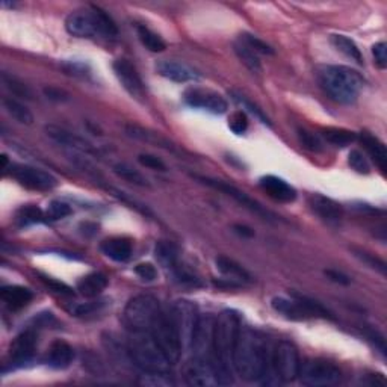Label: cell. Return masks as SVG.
I'll return each mask as SVG.
<instances>
[{"label":"cell","mask_w":387,"mask_h":387,"mask_svg":"<svg viewBox=\"0 0 387 387\" xmlns=\"http://www.w3.org/2000/svg\"><path fill=\"white\" fill-rule=\"evenodd\" d=\"M241 331V318L235 311H223L214 323V366L219 384L233 383V354Z\"/></svg>","instance_id":"obj_1"},{"label":"cell","mask_w":387,"mask_h":387,"mask_svg":"<svg viewBox=\"0 0 387 387\" xmlns=\"http://www.w3.org/2000/svg\"><path fill=\"white\" fill-rule=\"evenodd\" d=\"M267 345L263 339L251 328L239 331L233 354V369L246 381H258L267 372Z\"/></svg>","instance_id":"obj_2"},{"label":"cell","mask_w":387,"mask_h":387,"mask_svg":"<svg viewBox=\"0 0 387 387\" xmlns=\"http://www.w3.org/2000/svg\"><path fill=\"white\" fill-rule=\"evenodd\" d=\"M318 81L331 100L340 105H352L364 86L362 74L345 65H320Z\"/></svg>","instance_id":"obj_3"},{"label":"cell","mask_w":387,"mask_h":387,"mask_svg":"<svg viewBox=\"0 0 387 387\" xmlns=\"http://www.w3.org/2000/svg\"><path fill=\"white\" fill-rule=\"evenodd\" d=\"M65 29L76 38H115L118 28L115 21L98 6L76 9L65 18Z\"/></svg>","instance_id":"obj_4"},{"label":"cell","mask_w":387,"mask_h":387,"mask_svg":"<svg viewBox=\"0 0 387 387\" xmlns=\"http://www.w3.org/2000/svg\"><path fill=\"white\" fill-rule=\"evenodd\" d=\"M127 352L142 372H170L171 362L158 347L149 331H132Z\"/></svg>","instance_id":"obj_5"},{"label":"cell","mask_w":387,"mask_h":387,"mask_svg":"<svg viewBox=\"0 0 387 387\" xmlns=\"http://www.w3.org/2000/svg\"><path fill=\"white\" fill-rule=\"evenodd\" d=\"M271 307L279 315L289 320H307L313 318H328L331 319V313L327 308L319 304L318 301L311 300L307 296L292 295L291 298L286 296H275L271 301Z\"/></svg>","instance_id":"obj_6"},{"label":"cell","mask_w":387,"mask_h":387,"mask_svg":"<svg viewBox=\"0 0 387 387\" xmlns=\"http://www.w3.org/2000/svg\"><path fill=\"white\" fill-rule=\"evenodd\" d=\"M162 313L159 301L151 295H137L126 304L125 323L130 331H150Z\"/></svg>","instance_id":"obj_7"},{"label":"cell","mask_w":387,"mask_h":387,"mask_svg":"<svg viewBox=\"0 0 387 387\" xmlns=\"http://www.w3.org/2000/svg\"><path fill=\"white\" fill-rule=\"evenodd\" d=\"M298 379L304 386L328 387L340 383L342 372L335 363L323 359H308L301 363Z\"/></svg>","instance_id":"obj_8"},{"label":"cell","mask_w":387,"mask_h":387,"mask_svg":"<svg viewBox=\"0 0 387 387\" xmlns=\"http://www.w3.org/2000/svg\"><path fill=\"white\" fill-rule=\"evenodd\" d=\"M170 318L183 350H187L191 347L198 320L202 318L200 313H198L197 306L192 301L177 300L171 307Z\"/></svg>","instance_id":"obj_9"},{"label":"cell","mask_w":387,"mask_h":387,"mask_svg":"<svg viewBox=\"0 0 387 387\" xmlns=\"http://www.w3.org/2000/svg\"><path fill=\"white\" fill-rule=\"evenodd\" d=\"M149 333L151 335V337L156 342L165 356H167V359L171 362V364L180 360L183 347L180 344L179 336H177V331L171 323L170 315H165L162 312L156 319V323L150 328Z\"/></svg>","instance_id":"obj_10"},{"label":"cell","mask_w":387,"mask_h":387,"mask_svg":"<svg viewBox=\"0 0 387 387\" xmlns=\"http://www.w3.org/2000/svg\"><path fill=\"white\" fill-rule=\"evenodd\" d=\"M272 364L275 375L283 383H291L296 380L301 366L298 348L289 340L279 342L272 354Z\"/></svg>","instance_id":"obj_11"},{"label":"cell","mask_w":387,"mask_h":387,"mask_svg":"<svg viewBox=\"0 0 387 387\" xmlns=\"http://www.w3.org/2000/svg\"><path fill=\"white\" fill-rule=\"evenodd\" d=\"M11 177L29 190L35 191H52L53 187L58 186V179L49 171H44L41 168L32 167V165L23 163H11L6 168Z\"/></svg>","instance_id":"obj_12"},{"label":"cell","mask_w":387,"mask_h":387,"mask_svg":"<svg viewBox=\"0 0 387 387\" xmlns=\"http://www.w3.org/2000/svg\"><path fill=\"white\" fill-rule=\"evenodd\" d=\"M195 179L200 180L202 183H204L207 186L214 187V190H216L219 192H223V194L231 197L236 203H239L241 206L247 207L248 211H251V212H254L256 215L262 216L263 219H274V218H277L271 211H268L267 207H263L259 202H256V200H254V198H251L247 192L241 191L239 187H236L233 185H230V183L224 182V180L211 179V177H203V175H195Z\"/></svg>","instance_id":"obj_13"},{"label":"cell","mask_w":387,"mask_h":387,"mask_svg":"<svg viewBox=\"0 0 387 387\" xmlns=\"http://www.w3.org/2000/svg\"><path fill=\"white\" fill-rule=\"evenodd\" d=\"M185 381L192 387H214L219 384L212 360L192 357L183 368Z\"/></svg>","instance_id":"obj_14"},{"label":"cell","mask_w":387,"mask_h":387,"mask_svg":"<svg viewBox=\"0 0 387 387\" xmlns=\"http://www.w3.org/2000/svg\"><path fill=\"white\" fill-rule=\"evenodd\" d=\"M183 98L191 108L203 109L216 115L227 112L229 109L227 100L223 96L212 90H204V88H190L185 91Z\"/></svg>","instance_id":"obj_15"},{"label":"cell","mask_w":387,"mask_h":387,"mask_svg":"<svg viewBox=\"0 0 387 387\" xmlns=\"http://www.w3.org/2000/svg\"><path fill=\"white\" fill-rule=\"evenodd\" d=\"M112 69L121 86H123L132 97L141 100V98L146 96V86H144L138 70L127 59H117L112 64Z\"/></svg>","instance_id":"obj_16"},{"label":"cell","mask_w":387,"mask_h":387,"mask_svg":"<svg viewBox=\"0 0 387 387\" xmlns=\"http://www.w3.org/2000/svg\"><path fill=\"white\" fill-rule=\"evenodd\" d=\"M38 335L35 330L28 328L13 340L9 347V362L13 364L28 363L37 351Z\"/></svg>","instance_id":"obj_17"},{"label":"cell","mask_w":387,"mask_h":387,"mask_svg":"<svg viewBox=\"0 0 387 387\" xmlns=\"http://www.w3.org/2000/svg\"><path fill=\"white\" fill-rule=\"evenodd\" d=\"M46 135L54 141L59 146L69 147L73 151H79L82 154H96L97 150L93 147L91 142H88L85 138L79 137L77 134H73V132L59 127V126H46Z\"/></svg>","instance_id":"obj_18"},{"label":"cell","mask_w":387,"mask_h":387,"mask_svg":"<svg viewBox=\"0 0 387 387\" xmlns=\"http://www.w3.org/2000/svg\"><path fill=\"white\" fill-rule=\"evenodd\" d=\"M308 204H311L312 211L325 223L337 226L340 224L342 218H344V209L339 203H336L333 198L325 197L323 194H313L308 198Z\"/></svg>","instance_id":"obj_19"},{"label":"cell","mask_w":387,"mask_h":387,"mask_svg":"<svg viewBox=\"0 0 387 387\" xmlns=\"http://www.w3.org/2000/svg\"><path fill=\"white\" fill-rule=\"evenodd\" d=\"M156 70L162 77H165V79L177 82V83L197 82L198 79H200V74H198L192 67L179 61L163 59L156 65Z\"/></svg>","instance_id":"obj_20"},{"label":"cell","mask_w":387,"mask_h":387,"mask_svg":"<svg viewBox=\"0 0 387 387\" xmlns=\"http://www.w3.org/2000/svg\"><path fill=\"white\" fill-rule=\"evenodd\" d=\"M259 185L263 192H267L275 202L292 203L296 200L295 187L277 175H263L259 180Z\"/></svg>","instance_id":"obj_21"},{"label":"cell","mask_w":387,"mask_h":387,"mask_svg":"<svg viewBox=\"0 0 387 387\" xmlns=\"http://www.w3.org/2000/svg\"><path fill=\"white\" fill-rule=\"evenodd\" d=\"M215 262L218 271L223 274L227 280V287H239L244 283L251 282V275L248 274V271L244 267H241L236 260L226 256H219Z\"/></svg>","instance_id":"obj_22"},{"label":"cell","mask_w":387,"mask_h":387,"mask_svg":"<svg viewBox=\"0 0 387 387\" xmlns=\"http://www.w3.org/2000/svg\"><path fill=\"white\" fill-rule=\"evenodd\" d=\"M74 360V350L65 340H54L47 350L46 363L53 369H65L69 368Z\"/></svg>","instance_id":"obj_23"},{"label":"cell","mask_w":387,"mask_h":387,"mask_svg":"<svg viewBox=\"0 0 387 387\" xmlns=\"http://www.w3.org/2000/svg\"><path fill=\"white\" fill-rule=\"evenodd\" d=\"M126 134L130 138H134V139L141 141V142L150 144V146L159 147V149H165V150H168V151H175L174 144L170 139L162 137L159 134V132H153L150 129L141 127L138 125H127L126 126Z\"/></svg>","instance_id":"obj_24"},{"label":"cell","mask_w":387,"mask_h":387,"mask_svg":"<svg viewBox=\"0 0 387 387\" xmlns=\"http://www.w3.org/2000/svg\"><path fill=\"white\" fill-rule=\"evenodd\" d=\"M0 298H2V301L11 308V311H20V308L26 307L32 301L34 294L25 286L9 284L4 286L2 289H0Z\"/></svg>","instance_id":"obj_25"},{"label":"cell","mask_w":387,"mask_h":387,"mask_svg":"<svg viewBox=\"0 0 387 387\" xmlns=\"http://www.w3.org/2000/svg\"><path fill=\"white\" fill-rule=\"evenodd\" d=\"M100 250L110 260L123 263L127 262L132 256V241L121 236L109 238L102 242Z\"/></svg>","instance_id":"obj_26"},{"label":"cell","mask_w":387,"mask_h":387,"mask_svg":"<svg viewBox=\"0 0 387 387\" xmlns=\"http://www.w3.org/2000/svg\"><path fill=\"white\" fill-rule=\"evenodd\" d=\"M360 141L363 144V149L366 150L368 156L374 161L377 167L386 173L387 168V150L384 142L380 141L377 137H374L369 132H363L360 135Z\"/></svg>","instance_id":"obj_27"},{"label":"cell","mask_w":387,"mask_h":387,"mask_svg":"<svg viewBox=\"0 0 387 387\" xmlns=\"http://www.w3.org/2000/svg\"><path fill=\"white\" fill-rule=\"evenodd\" d=\"M108 287V277L103 272L86 274L77 282L76 289L85 298H97Z\"/></svg>","instance_id":"obj_28"},{"label":"cell","mask_w":387,"mask_h":387,"mask_svg":"<svg viewBox=\"0 0 387 387\" xmlns=\"http://www.w3.org/2000/svg\"><path fill=\"white\" fill-rule=\"evenodd\" d=\"M154 256H156L161 267L168 272H171L180 263L179 248L171 241H159L156 247H154Z\"/></svg>","instance_id":"obj_29"},{"label":"cell","mask_w":387,"mask_h":387,"mask_svg":"<svg viewBox=\"0 0 387 387\" xmlns=\"http://www.w3.org/2000/svg\"><path fill=\"white\" fill-rule=\"evenodd\" d=\"M233 50L236 53V57L239 58V61L244 64L251 73L254 74L262 73V62L259 58V53H256L251 47H248L241 38H238L233 42Z\"/></svg>","instance_id":"obj_30"},{"label":"cell","mask_w":387,"mask_h":387,"mask_svg":"<svg viewBox=\"0 0 387 387\" xmlns=\"http://www.w3.org/2000/svg\"><path fill=\"white\" fill-rule=\"evenodd\" d=\"M4 108L6 109V112L17 121V123L25 125V126L34 125V114L30 112V109L28 106H25L21 102L16 100V98L5 97L4 98Z\"/></svg>","instance_id":"obj_31"},{"label":"cell","mask_w":387,"mask_h":387,"mask_svg":"<svg viewBox=\"0 0 387 387\" xmlns=\"http://www.w3.org/2000/svg\"><path fill=\"white\" fill-rule=\"evenodd\" d=\"M330 42L333 44V47L344 53L347 58H350L351 61H356L357 64H363V57L362 52L359 49V46L356 42H354L351 38L345 37V35H331L330 37Z\"/></svg>","instance_id":"obj_32"},{"label":"cell","mask_w":387,"mask_h":387,"mask_svg":"<svg viewBox=\"0 0 387 387\" xmlns=\"http://www.w3.org/2000/svg\"><path fill=\"white\" fill-rule=\"evenodd\" d=\"M44 219H46V212H42L41 209L35 204L21 206L17 211V214H16V223L20 227L40 224V223H42Z\"/></svg>","instance_id":"obj_33"},{"label":"cell","mask_w":387,"mask_h":387,"mask_svg":"<svg viewBox=\"0 0 387 387\" xmlns=\"http://www.w3.org/2000/svg\"><path fill=\"white\" fill-rule=\"evenodd\" d=\"M112 171L120 177V179H123L125 182H129V183L135 185V186H141V187H149L150 186L147 177L142 175L137 168H134L132 165H129L126 162L115 163Z\"/></svg>","instance_id":"obj_34"},{"label":"cell","mask_w":387,"mask_h":387,"mask_svg":"<svg viewBox=\"0 0 387 387\" xmlns=\"http://www.w3.org/2000/svg\"><path fill=\"white\" fill-rule=\"evenodd\" d=\"M137 32H138V38L142 42V46L147 50L159 53V52H163L165 49H167V42H165L162 40V37L158 35L156 32H153L147 26H138Z\"/></svg>","instance_id":"obj_35"},{"label":"cell","mask_w":387,"mask_h":387,"mask_svg":"<svg viewBox=\"0 0 387 387\" xmlns=\"http://www.w3.org/2000/svg\"><path fill=\"white\" fill-rule=\"evenodd\" d=\"M323 137L327 142L333 144L336 147H347L351 142L357 139V135L351 130L347 129H337V127H330L323 132Z\"/></svg>","instance_id":"obj_36"},{"label":"cell","mask_w":387,"mask_h":387,"mask_svg":"<svg viewBox=\"0 0 387 387\" xmlns=\"http://www.w3.org/2000/svg\"><path fill=\"white\" fill-rule=\"evenodd\" d=\"M2 82L8 90L13 93V96L25 98V100H34V93H32L30 88L23 81H20L18 77L8 73H2Z\"/></svg>","instance_id":"obj_37"},{"label":"cell","mask_w":387,"mask_h":387,"mask_svg":"<svg viewBox=\"0 0 387 387\" xmlns=\"http://www.w3.org/2000/svg\"><path fill=\"white\" fill-rule=\"evenodd\" d=\"M231 96H233V100H235L239 106H242V109L248 110V112H250L251 115L256 117V118L260 121V123L267 125V126H271L270 118H268L267 115H265V114H263V110H262L258 105H254V103L250 100V98H247L246 96H242V94H239V93H235V91L231 93Z\"/></svg>","instance_id":"obj_38"},{"label":"cell","mask_w":387,"mask_h":387,"mask_svg":"<svg viewBox=\"0 0 387 387\" xmlns=\"http://www.w3.org/2000/svg\"><path fill=\"white\" fill-rule=\"evenodd\" d=\"M73 214V209L69 203L61 202V200H53L49 203L47 211H46V218L52 221H58L64 219Z\"/></svg>","instance_id":"obj_39"},{"label":"cell","mask_w":387,"mask_h":387,"mask_svg":"<svg viewBox=\"0 0 387 387\" xmlns=\"http://www.w3.org/2000/svg\"><path fill=\"white\" fill-rule=\"evenodd\" d=\"M296 134H298V139H300V142L303 144V147H306L311 151H323L324 144L318 135L313 134V132H308L306 129H298Z\"/></svg>","instance_id":"obj_40"},{"label":"cell","mask_w":387,"mask_h":387,"mask_svg":"<svg viewBox=\"0 0 387 387\" xmlns=\"http://www.w3.org/2000/svg\"><path fill=\"white\" fill-rule=\"evenodd\" d=\"M348 163H350V167L359 174H369L371 173V165H369L366 156H364V154L359 150L350 151Z\"/></svg>","instance_id":"obj_41"},{"label":"cell","mask_w":387,"mask_h":387,"mask_svg":"<svg viewBox=\"0 0 387 387\" xmlns=\"http://www.w3.org/2000/svg\"><path fill=\"white\" fill-rule=\"evenodd\" d=\"M352 253L354 256H356L359 260H362L364 265H368V267H371L372 270H377L381 274H386V263L377 256H374L372 253H368L360 248H352Z\"/></svg>","instance_id":"obj_42"},{"label":"cell","mask_w":387,"mask_h":387,"mask_svg":"<svg viewBox=\"0 0 387 387\" xmlns=\"http://www.w3.org/2000/svg\"><path fill=\"white\" fill-rule=\"evenodd\" d=\"M139 383L144 384V386H153V387H156V386L167 387V386L174 384V381L171 380L168 372H154V374L144 372Z\"/></svg>","instance_id":"obj_43"},{"label":"cell","mask_w":387,"mask_h":387,"mask_svg":"<svg viewBox=\"0 0 387 387\" xmlns=\"http://www.w3.org/2000/svg\"><path fill=\"white\" fill-rule=\"evenodd\" d=\"M242 41H244L248 47H251L254 52L259 53V54H272L274 50L268 46L267 42H263L260 38H258L256 35H251V34H242L239 37Z\"/></svg>","instance_id":"obj_44"},{"label":"cell","mask_w":387,"mask_h":387,"mask_svg":"<svg viewBox=\"0 0 387 387\" xmlns=\"http://www.w3.org/2000/svg\"><path fill=\"white\" fill-rule=\"evenodd\" d=\"M229 127L236 135L244 134V132L248 127V120H247V115H246L244 110H238V112L230 115V118H229Z\"/></svg>","instance_id":"obj_45"},{"label":"cell","mask_w":387,"mask_h":387,"mask_svg":"<svg viewBox=\"0 0 387 387\" xmlns=\"http://www.w3.org/2000/svg\"><path fill=\"white\" fill-rule=\"evenodd\" d=\"M138 162L142 165V167H146L149 170H154V171H165L167 170V165L163 163L162 159H159L158 156H154V154H139L138 156Z\"/></svg>","instance_id":"obj_46"},{"label":"cell","mask_w":387,"mask_h":387,"mask_svg":"<svg viewBox=\"0 0 387 387\" xmlns=\"http://www.w3.org/2000/svg\"><path fill=\"white\" fill-rule=\"evenodd\" d=\"M135 274L144 282H154L158 279V270L153 263H139V265H137Z\"/></svg>","instance_id":"obj_47"},{"label":"cell","mask_w":387,"mask_h":387,"mask_svg":"<svg viewBox=\"0 0 387 387\" xmlns=\"http://www.w3.org/2000/svg\"><path fill=\"white\" fill-rule=\"evenodd\" d=\"M62 70L65 74L74 76V77H85L90 74V70H88L86 65L83 62H77V61H70L62 64Z\"/></svg>","instance_id":"obj_48"},{"label":"cell","mask_w":387,"mask_h":387,"mask_svg":"<svg viewBox=\"0 0 387 387\" xmlns=\"http://www.w3.org/2000/svg\"><path fill=\"white\" fill-rule=\"evenodd\" d=\"M103 307V301H97V303H82L77 304L71 308V313L74 316H86V315H93L96 312L100 311Z\"/></svg>","instance_id":"obj_49"},{"label":"cell","mask_w":387,"mask_h":387,"mask_svg":"<svg viewBox=\"0 0 387 387\" xmlns=\"http://www.w3.org/2000/svg\"><path fill=\"white\" fill-rule=\"evenodd\" d=\"M372 54L375 58V64L379 65L381 70L387 67V46L384 41H380L372 47Z\"/></svg>","instance_id":"obj_50"},{"label":"cell","mask_w":387,"mask_h":387,"mask_svg":"<svg viewBox=\"0 0 387 387\" xmlns=\"http://www.w3.org/2000/svg\"><path fill=\"white\" fill-rule=\"evenodd\" d=\"M42 282L46 283L52 291L58 292V294H61V295H71V294H73L71 287L67 286L65 283H62V282H58V280L50 279V277H42Z\"/></svg>","instance_id":"obj_51"},{"label":"cell","mask_w":387,"mask_h":387,"mask_svg":"<svg viewBox=\"0 0 387 387\" xmlns=\"http://www.w3.org/2000/svg\"><path fill=\"white\" fill-rule=\"evenodd\" d=\"M44 94H46L47 98L53 102H67L69 100V94L59 90L57 86H46L44 88Z\"/></svg>","instance_id":"obj_52"},{"label":"cell","mask_w":387,"mask_h":387,"mask_svg":"<svg viewBox=\"0 0 387 387\" xmlns=\"http://www.w3.org/2000/svg\"><path fill=\"white\" fill-rule=\"evenodd\" d=\"M325 275L327 277L331 280V282H335V283H339V284H348L351 280L350 277H347L345 274H342V272H337V271H325Z\"/></svg>","instance_id":"obj_53"},{"label":"cell","mask_w":387,"mask_h":387,"mask_svg":"<svg viewBox=\"0 0 387 387\" xmlns=\"http://www.w3.org/2000/svg\"><path fill=\"white\" fill-rule=\"evenodd\" d=\"M235 229L239 231V233L242 235H248V236H253V231L248 229V227H242V226H235Z\"/></svg>","instance_id":"obj_54"}]
</instances>
